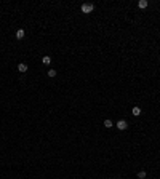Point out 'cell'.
<instances>
[{
    "label": "cell",
    "mask_w": 160,
    "mask_h": 179,
    "mask_svg": "<svg viewBox=\"0 0 160 179\" xmlns=\"http://www.w3.org/2000/svg\"><path fill=\"white\" fill-rule=\"evenodd\" d=\"M131 114H133L134 117H138V115H141V109H139V107H133V111H131Z\"/></svg>",
    "instance_id": "obj_5"
},
{
    "label": "cell",
    "mask_w": 160,
    "mask_h": 179,
    "mask_svg": "<svg viewBox=\"0 0 160 179\" xmlns=\"http://www.w3.org/2000/svg\"><path fill=\"white\" fill-rule=\"evenodd\" d=\"M117 128L120 131L126 130V128H128V122H126V120H118V122H117Z\"/></svg>",
    "instance_id": "obj_2"
},
{
    "label": "cell",
    "mask_w": 160,
    "mask_h": 179,
    "mask_svg": "<svg viewBox=\"0 0 160 179\" xmlns=\"http://www.w3.org/2000/svg\"><path fill=\"white\" fill-rule=\"evenodd\" d=\"M138 178H139V179H144L146 178V171H139V173H138Z\"/></svg>",
    "instance_id": "obj_10"
},
{
    "label": "cell",
    "mask_w": 160,
    "mask_h": 179,
    "mask_svg": "<svg viewBox=\"0 0 160 179\" xmlns=\"http://www.w3.org/2000/svg\"><path fill=\"white\" fill-rule=\"evenodd\" d=\"M27 69H29V67H27L26 62H19V64H18V70H19V72H26Z\"/></svg>",
    "instance_id": "obj_4"
},
{
    "label": "cell",
    "mask_w": 160,
    "mask_h": 179,
    "mask_svg": "<svg viewBox=\"0 0 160 179\" xmlns=\"http://www.w3.org/2000/svg\"><path fill=\"white\" fill-rule=\"evenodd\" d=\"M147 5H149V2H147V0H139V3H138V7H139V8H146Z\"/></svg>",
    "instance_id": "obj_6"
},
{
    "label": "cell",
    "mask_w": 160,
    "mask_h": 179,
    "mask_svg": "<svg viewBox=\"0 0 160 179\" xmlns=\"http://www.w3.org/2000/svg\"><path fill=\"white\" fill-rule=\"evenodd\" d=\"M93 10H95V5H93V3H83V5H82V13H85V15L91 13Z\"/></svg>",
    "instance_id": "obj_1"
},
{
    "label": "cell",
    "mask_w": 160,
    "mask_h": 179,
    "mask_svg": "<svg viewBox=\"0 0 160 179\" xmlns=\"http://www.w3.org/2000/svg\"><path fill=\"white\" fill-rule=\"evenodd\" d=\"M48 77H56V70H54V69H50V70H48Z\"/></svg>",
    "instance_id": "obj_9"
},
{
    "label": "cell",
    "mask_w": 160,
    "mask_h": 179,
    "mask_svg": "<svg viewBox=\"0 0 160 179\" xmlns=\"http://www.w3.org/2000/svg\"><path fill=\"white\" fill-rule=\"evenodd\" d=\"M24 35H26L24 29H18V31H16V38H18V40H23V38H24Z\"/></svg>",
    "instance_id": "obj_3"
},
{
    "label": "cell",
    "mask_w": 160,
    "mask_h": 179,
    "mask_svg": "<svg viewBox=\"0 0 160 179\" xmlns=\"http://www.w3.org/2000/svg\"><path fill=\"white\" fill-rule=\"evenodd\" d=\"M112 125H114V123H112V120H109V118H107V120H104V126H106V128H112Z\"/></svg>",
    "instance_id": "obj_8"
},
{
    "label": "cell",
    "mask_w": 160,
    "mask_h": 179,
    "mask_svg": "<svg viewBox=\"0 0 160 179\" xmlns=\"http://www.w3.org/2000/svg\"><path fill=\"white\" fill-rule=\"evenodd\" d=\"M42 62H43V64H45V66H48V64H50V62H51V58H50V56H43V59H42Z\"/></svg>",
    "instance_id": "obj_7"
}]
</instances>
